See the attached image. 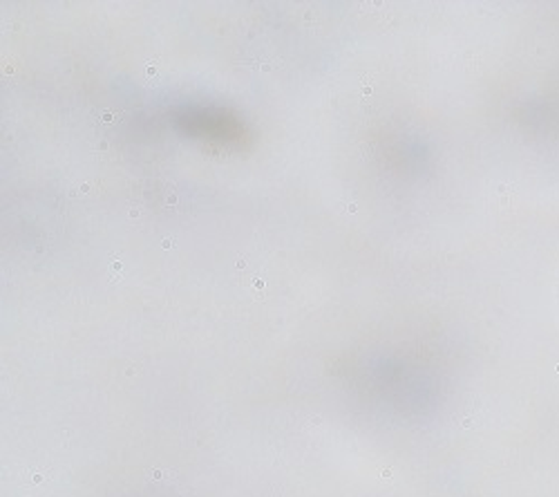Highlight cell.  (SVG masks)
<instances>
[{
  "label": "cell",
  "instance_id": "cell-1",
  "mask_svg": "<svg viewBox=\"0 0 559 497\" xmlns=\"http://www.w3.org/2000/svg\"><path fill=\"white\" fill-rule=\"evenodd\" d=\"M264 285H266V283H264L262 279H253V292H255V294H260V298H262V289H264Z\"/></svg>",
  "mask_w": 559,
  "mask_h": 497
},
{
  "label": "cell",
  "instance_id": "cell-2",
  "mask_svg": "<svg viewBox=\"0 0 559 497\" xmlns=\"http://www.w3.org/2000/svg\"><path fill=\"white\" fill-rule=\"evenodd\" d=\"M115 119H117L115 113H104V115H102V121H106V123H110V121H115Z\"/></svg>",
  "mask_w": 559,
  "mask_h": 497
},
{
  "label": "cell",
  "instance_id": "cell-3",
  "mask_svg": "<svg viewBox=\"0 0 559 497\" xmlns=\"http://www.w3.org/2000/svg\"><path fill=\"white\" fill-rule=\"evenodd\" d=\"M162 247H164V249H173V247H175L173 238H164V240H162Z\"/></svg>",
  "mask_w": 559,
  "mask_h": 497
},
{
  "label": "cell",
  "instance_id": "cell-4",
  "mask_svg": "<svg viewBox=\"0 0 559 497\" xmlns=\"http://www.w3.org/2000/svg\"><path fill=\"white\" fill-rule=\"evenodd\" d=\"M155 72H157V68H155V63H148V68H146V74H148V76H153V74H155Z\"/></svg>",
  "mask_w": 559,
  "mask_h": 497
},
{
  "label": "cell",
  "instance_id": "cell-5",
  "mask_svg": "<svg viewBox=\"0 0 559 497\" xmlns=\"http://www.w3.org/2000/svg\"><path fill=\"white\" fill-rule=\"evenodd\" d=\"M362 95H365V97L371 95V85H362Z\"/></svg>",
  "mask_w": 559,
  "mask_h": 497
},
{
  "label": "cell",
  "instance_id": "cell-6",
  "mask_svg": "<svg viewBox=\"0 0 559 497\" xmlns=\"http://www.w3.org/2000/svg\"><path fill=\"white\" fill-rule=\"evenodd\" d=\"M79 191H81V193H87V191H90V185H81Z\"/></svg>",
  "mask_w": 559,
  "mask_h": 497
},
{
  "label": "cell",
  "instance_id": "cell-7",
  "mask_svg": "<svg viewBox=\"0 0 559 497\" xmlns=\"http://www.w3.org/2000/svg\"><path fill=\"white\" fill-rule=\"evenodd\" d=\"M356 209H358L356 204H349V206H347V211H349V213H356Z\"/></svg>",
  "mask_w": 559,
  "mask_h": 497
},
{
  "label": "cell",
  "instance_id": "cell-8",
  "mask_svg": "<svg viewBox=\"0 0 559 497\" xmlns=\"http://www.w3.org/2000/svg\"><path fill=\"white\" fill-rule=\"evenodd\" d=\"M130 217H139V209H132V211H130Z\"/></svg>",
  "mask_w": 559,
  "mask_h": 497
}]
</instances>
